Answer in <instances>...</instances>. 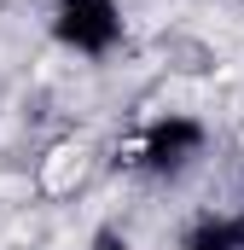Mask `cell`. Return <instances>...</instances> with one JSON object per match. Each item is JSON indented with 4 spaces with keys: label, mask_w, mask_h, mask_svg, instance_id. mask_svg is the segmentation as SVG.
Segmentation results:
<instances>
[{
    "label": "cell",
    "mask_w": 244,
    "mask_h": 250,
    "mask_svg": "<svg viewBox=\"0 0 244 250\" xmlns=\"http://www.w3.org/2000/svg\"><path fill=\"white\" fill-rule=\"evenodd\" d=\"M181 250H244V239H239L233 221H198L181 239Z\"/></svg>",
    "instance_id": "3957f363"
},
{
    "label": "cell",
    "mask_w": 244,
    "mask_h": 250,
    "mask_svg": "<svg viewBox=\"0 0 244 250\" xmlns=\"http://www.w3.org/2000/svg\"><path fill=\"white\" fill-rule=\"evenodd\" d=\"M209 157V123L198 117H151V123L134 134V169L151 175V181H186L192 169H203Z\"/></svg>",
    "instance_id": "6da1fadb"
},
{
    "label": "cell",
    "mask_w": 244,
    "mask_h": 250,
    "mask_svg": "<svg viewBox=\"0 0 244 250\" xmlns=\"http://www.w3.org/2000/svg\"><path fill=\"white\" fill-rule=\"evenodd\" d=\"M53 35L76 59H111L122 47V0H53Z\"/></svg>",
    "instance_id": "7a4b0ae2"
},
{
    "label": "cell",
    "mask_w": 244,
    "mask_h": 250,
    "mask_svg": "<svg viewBox=\"0 0 244 250\" xmlns=\"http://www.w3.org/2000/svg\"><path fill=\"white\" fill-rule=\"evenodd\" d=\"M233 227H239V239H244V204H239V215H233Z\"/></svg>",
    "instance_id": "5b68a950"
},
{
    "label": "cell",
    "mask_w": 244,
    "mask_h": 250,
    "mask_svg": "<svg viewBox=\"0 0 244 250\" xmlns=\"http://www.w3.org/2000/svg\"><path fill=\"white\" fill-rule=\"evenodd\" d=\"M93 250H128V239H122V233H111V227H105V233H93Z\"/></svg>",
    "instance_id": "277c9868"
}]
</instances>
